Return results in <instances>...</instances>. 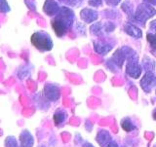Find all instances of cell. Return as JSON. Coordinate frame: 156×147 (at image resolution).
<instances>
[{
    "mask_svg": "<svg viewBox=\"0 0 156 147\" xmlns=\"http://www.w3.org/2000/svg\"><path fill=\"white\" fill-rule=\"evenodd\" d=\"M149 28H150V30H152V33H156V19L150 23Z\"/></svg>",
    "mask_w": 156,
    "mask_h": 147,
    "instance_id": "24",
    "label": "cell"
},
{
    "mask_svg": "<svg viewBox=\"0 0 156 147\" xmlns=\"http://www.w3.org/2000/svg\"><path fill=\"white\" fill-rule=\"evenodd\" d=\"M122 9L124 10V11L126 12L127 15H129V16H134L133 13H134V8L133 6H132V4L129 2V1H126L124 2L123 4H122Z\"/></svg>",
    "mask_w": 156,
    "mask_h": 147,
    "instance_id": "18",
    "label": "cell"
},
{
    "mask_svg": "<svg viewBox=\"0 0 156 147\" xmlns=\"http://www.w3.org/2000/svg\"><path fill=\"white\" fill-rule=\"evenodd\" d=\"M80 17L86 23H91L98 19V12L93 9L85 8L80 12Z\"/></svg>",
    "mask_w": 156,
    "mask_h": 147,
    "instance_id": "7",
    "label": "cell"
},
{
    "mask_svg": "<svg viewBox=\"0 0 156 147\" xmlns=\"http://www.w3.org/2000/svg\"><path fill=\"white\" fill-rule=\"evenodd\" d=\"M63 1L67 2L71 6H77V5H79L82 2V0H63Z\"/></svg>",
    "mask_w": 156,
    "mask_h": 147,
    "instance_id": "22",
    "label": "cell"
},
{
    "mask_svg": "<svg viewBox=\"0 0 156 147\" xmlns=\"http://www.w3.org/2000/svg\"><path fill=\"white\" fill-rule=\"evenodd\" d=\"M146 38L151 46V51L156 53V33H148L146 35Z\"/></svg>",
    "mask_w": 156,
    "mask_h": 147,
    "instance_id": "17",
    "label": "cell"
},
{
    "mask_svg": "<svg viewBox=\"0 0 156 147\" xmlns=\"http://www.w3.org/2000/svg\"><path fill=\"white\" fill-rule=\"evenodd\" d=\"M89 4L93 7H100L102 4V0H89Z\"/></svg>",
    "mask_w": 156,
    "mask_h": 147,
    "instance_id": "21",
    "label": "cell"
},
{
    "mask_svg": "<svg viewBox=\"0 0 156 147\" xmlns=\"http://www.w3.org/2000/svg\"><path fill=\"white\" fill-rule=\"evenodd\" d=\"M124 29H125V32L127 34H129L130 36L134 37V38H140L141 36H143V32H141L140 29L139 27H136V26H134V24L130 23L125 24Z\"/></svg>",
    "mask_w": 156,
    "mask_h": 147,
    "instance_id": "11",
    "label": "cell"
},
{
    "mask_svg": "<svg viewBox=\"0 0 156 147\" xmlns=\"http://www.w3.org/2000/svg\"><path fill=\"white\" fill-rule=\"evenodd\" d=\"M96 140H97V142L100 144L101 147H106L107 144H108L112 139H111V136L108 131H101L98 133Z\"/></svg>",
    "mask_w": 156,
    "mask_h": 147,
    "instance_id": "10",
    "label": "cell"
},
{
    "mask_svg": "<svg viewBox=\"0 0 156 147\" xmlns=\"http://www.w3.org/2000/svg\"><path fill=\"white\" fill-rule=\"evenodd\" d=\"M66 113L65 111L58 110L54 114V122H55V124L57 126L63 123V122L66 121Z\"/></svg>",
    "mask_w": 156,
    "mask_h": 147,
    "instance_id": "14",
    "label": "cell"
},
{
    "mask_svg": "<svg viewBox=\"0 0 156 147\" xmlns=\"http://www.w3.org/2000/svg\"><path fill=\"white\" fill-rule=\"evenodd\" d=\"M82 147H94V146H93L91 143H88V142H86V143L83 144V146H82Z\"/></svg>",
    "mask_w": 156,
    "mask_h": 147,
    "instance_id": "26",
    "label": "cell"
},
{
    "mask_svg": "<svg viewBox=\"0 0 156 147\" xmlns=\"http://www.w3.org/2000/svg\"><path fill=\"white\" fill-rule=\"evenodd\" d=\"M90 31L92 34H96V35H101L104 33V31L106 32V23L104 24L102 23H98L93 24L90 28Z\"/></svg>",
    "mask_w": 156,
    "mask_h": 147,
    "instance_id": "13",
    "label": "cell"
},
{
    "mask_svg": "<svg viewBox=\"0 0 156 147\" xmlns=\"http://www.w3.org/2000/svg\"><path fill=\"white\" fill-rule=\"evenodd\" d=\"M154 66H155V63H154V61L152 60H150V58H147V57H145L144 58L143 67L146 70V72H147V71H151V72H152V70L154 69Z\"/></svg>",
    "mask_w": 156,
    "mask_h": 147,
    "instance_id": "15",
    "label": "cell"
},
{
    "mask_svg": "<svg viewBox=\"0 0 156 147\" xmlns=\"http://www.w3.org/2000/svg\"><path fill=\"white\" fill-rule=\"evenodd\" d=\"M52 27L58 37H62V35H65L67 31V29L69 28V26L58 17H56L52 21Z\"/></svg>",
    "mask_w": 156,
    "mask_h": 147,
    "instance_id": "5",
    "label": "cell"
},
{
    "mask_svg": "<svg viewBox=\"0 0 156 147\" xmlns=\"http://www.w3.org/2000/svg\"><path fill=\"white\" fill-rule=\"evenodd\" d=\"M44 95L49 100L56 101L60 97V90L55 85L47 84L44 88Z\"/></svg>",
    "mask_w": 156,
    "mask_h": 147,
    "instance_id": "6",
    "label": "cell"
},
{
    "mask_svg": "<svg viewBox=\"0 0 156 147\" xmlns=\"http://www.w3.org/2000/svg\"><path fill=\"white\" fill-rule=\"evenodd\" d=\"M9 10L10 8L6 0H0V12H7Z\"/></svg>",
    "mask_w": 156,
    "mask_h": 147,
    "instance_id": "20",
    "label": "cell"
},
{
    "mask_svg": "<svg viewBox=\"0 0 156 147\" xmlns=\"http://www.w3.org/2000/svg\"><path fill=\"white\" fill-rule=\"evenodd\" d=\"M155 14L156 10L152 6H150V4L143 3L136 8V11L134 15V21L136 23H140V24H143V26H144L145 22L151 17H153Z\"/></svg>",
    "mask_w": 156,
    "mask_h": 147,
    "instance_id": "3",
    "label": "cell"
},
{
    "mask_svg": "<svg viewBox=\"0 0 156 147\" xmlns=\"http://www.w3.org/2000/svg\"><path fill=\"white\" fill-rule=\"evenodd\" d=\"M156 86V77L151 71H147L140 80V87L145 93H150L152 88Z\"/></svg>",
    "mask_w": 156,
    "mask_h": 147,
    "instance_id": "4",
    "label": "cell"
},
{
    "mask_svg": "<svg viewBox=\"0 0 156 147\" xmlns=\"http://www.w3.org/2000/svg\"><path fill=\"white\" fill-rule=\"evenodd\" d=\"M60 7H58V5L56 1H54V0H46L45 4H44V7H43V10L44 12H45L47 15L49 16H55L60 11Z\"/></svg>",
    "mask_w": 156,
    "mask_h": 147,
    "instance_id": "8",
    "label": "cell"
},
{
    "mask_svg": "<svg viewBox=\"0 0 156 147\" xmlns=\"http://www.w3.org/2000/svg\"><path fill=\"white\" fill-rule=\"evenodd\" d=\"M121 126H122V129H123L125 131H131L135 130V126L133 125V123H132L129 118H125L122 120Z\"/></svg>",
    "mask_w": 156,
    "mask_h": 147,
    "instance_id": "16",
    "label": "cell"
},
{
    "mask_svg": "<svg viewBox=\"0 0 156 147\" xmlns=\"http://www.w3.org/2000/svg\"><path fill=\"white\" fill-rule=\"evenodd\" d=\"M152 116H153V119H154V120H156V109L154 110V112H153V115H152Z\"/></svg>",
    "mask_w": 156,
    "mask_h": 147,
    "instance_id": "27",
    "label": "cell"
},
{
    "mask_svg": "<svg viewBox=\"0 0 156 147\" xmlns=\"http://www.w3.org/2000/svg\"><path fill=\"white\" fill-rule=\"evenodd\" d=\"M138 55L130 49L127 48V66H126V72L129 76L132 78H139L141 74V67L138 62Z\"/></svg>",
    "mask_w": 156,
    "mask_h": 147,
    "instance_id": "1",
    "label": "cell"
},
{
    "mask_svg": "<svg viewBox=\"0 0 156 147\" xmlns=\"http://www.w3.org/2000/svg\"><path fill=\"white\" fill-rule=\"evenodd\" d=\"M20 143L21 147H32L34 139L31 134L28 131H23L20 135Z\"/></svg>",
    "mask_w": 156,
    "mask_h": 147,
    "instance_id": "9",
    "label": "cell"
},
{
    "mask_svg": "<svg viewBox=\"0 0 156 147\" xmlns=\"http://www.w3.org/2000/svg\"><path fill=\"white\" fill-rule=\"evenodd\" d=\"M31 43L34 47L40 51H50L53 47L51 37L43 31L33 33L31 36Z\"/></svg>",
    "mask_w": 156,
    "mask_h": 147,
    "instance_id": "2",
    "label": "cell"
},
{
    "mask_svg": "<svg viewBox=\"0 0 156 147\" xmlns=\"http://www.w3.org/2000/svg\"><path fill=\"white\" fill-rule=\"evenodd\" d=\"M94 47L95 51L99 54H101V55H105L112 49L111 45L104 42H94Z\"/></svg>",
    "mask_w": 156,
    "mask_h": 147,
    "instance_id": "12",
    "label": "cell"
},
{
    "mask_svg": "<svg viewBox=\"0 0 156 147\" xmlns=\"http://www.w3.org/2000/svg\"><path fill=\"white\" fill-rule=\"evenodd\" d=\"M145 3H148V4H153L156 5V0H144Z\"/></svg>",
    "mask_w": 156,
    "mask_h": 147,
    "instance_id": "25",
    "label": "cell"
},
{
    "mask_svg": "<svg viewBox=\"0 0 156 147\" xmlns=\"http://www.w3.org/2000/svg\"><path fill=\"white\" fill-rule=\"evenodd\" d=\"M121 0H105V2L109 6H117Z\"/></svg>",
    "mask_w": 156,
    "mask_h": 147,
    "instance_id": "23",
    "label": "cell"
},
{
    "mask_svg": "<svg viewBox=\"0 0 156 147\" xmlns=\"http://www.w3.org/2000/svg\"><path fill=\"white\" fill-rule=\"evenodd\" d=\"M154 147H156V145H155V146H154Z\"/></svg>",
    "mask_w": 156,
    "mask_h": 147,
    "instance_id": "28",
    "label": "cell"
},
{
    "mask_svg": "<svg viewBox=\"0 0 156 147\" xmlns=\"http://www.w3.org/2000/svg\"><path fill=\"white\" fill-rule=\"evenodd\" d=\"M5 147H18V141L14 136H8L5 139Z\"/></svg>",
    "mask_w": 156,
    "mask_h": 147,
    "instance_id": "19",
    "label": "cell"
}]
</instances>
